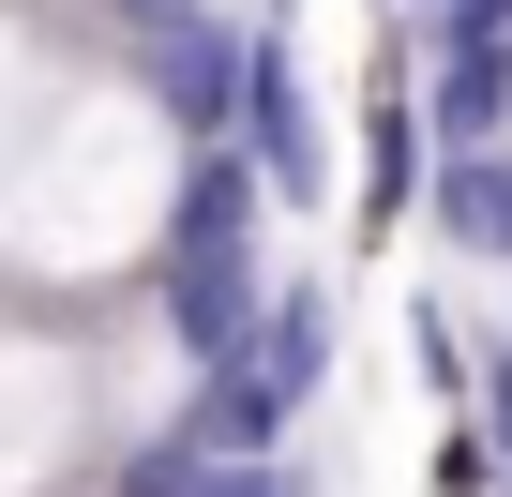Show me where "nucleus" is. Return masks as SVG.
<instances>
[{
  "label": "nucleus",
  "instance_id": "nucleus-1",
  "mask_svg": "<svg viewBox=\"0 0 512 497\" xmlns=\"http://www.w3.org/2000/svg\"><path fill=\"white\" fill-rule=\"evenodd\" d=\"M256 151L226 136V151H181V196H166V272H151V302H166V347L211 377V362H256V317H272V287L287 272H256Z\"/></svg>",
  "mask_w": 512,
  "mask_h": 497
},
{
  "label": "nucleus",
  "instance_id": "nucleus-2",
  "mask_svg": "<svg viewBox=\"0 0 512 497\" xmlns=\"http://www.w3.org/2000/svg\"><path fill=\"white\" fill-rule=\"evenodd\" d=\"M241 151L272 181V211H332V121H317V76L287 46V16H256V61H241Z\"/></svg>",
  "mask_w": 512,
  "mask_h": 497
},
{
  "label": "nucleus",
  "instance_id": "nucleus-3",
  "mask_svg": "<svg viewBox=\"0 0 512 497\" xmlns=\"http://www.w3.org/2000/svg\"><path fill=\"white\" fill-rule=\"evenodd\" d=\"M241 61H256V16H211V0H181L166 31H136V76H151V106H166L181 151L241 136Z\"/></svg>",
  "mask_w": 512,
  "mask_h": 497
},
{
  "label": "nucleus",
  "instance_id": "nucleus-4",
  "mask_svg": "<svg viewBox=\"0 0 512 497\" xmlns=\"http://www.w3.org/2000/svg\"><path fill=\"white\" fill-rule=\"evenodd\" d=\"M422 181H437V121H422V76L392 61L377 106H362V241H392L422 211Z\"/></svg>",
  "mask_w": 512,
  "mask_h": 497
},
{
  "label": "nucleus",
  "instance_id": "nucleus-5",
  "mask_svg": "<svg viewBox=\"0 0 512 497\" xmlns=\"http://www.w3.org/2000/svg\"><path fill=\"white\" fill-rule=\"evenodd\" d=\"M422 226L452 241L467 272H512V136H482V151H437V181H422Z\"/></svg>",
  "mask_w": 512,
  "mask_h": 497
},
{
  "label": "nucleus",
  "instance_id": "nucleus-6",
  "mask_svg": "<svg viewBox=\"0 0 512 497\" xmlns=\"http://www.w3.org/2000/svg\"><path fill=\"white\" fill-rule=\"evenodd\" d=\"M166 422H181L196 452H287V422H302V407H287L272 377H256V362H211V377H196Z\"/></svg>",
  "mask_w": 512,
  "mask_h": 497
},
{
  "label": "nucleus",
  "instance_id": "nucleus-7",
  "mask_svg": "<svg viewBox=\"0 0 512 497\" xmlns=\"http://www.w3.org/2000/svg\"><path fill=\"white\" fill-rule=\"evenodd\" d=\"M256 377H272L287 407H317V392H332V287H317V272H287V287H272V317H256Z\"/></svg>",
  "mask_w": 512,
  "mask_h": 497
},
{
  "label": "nucleus",
  "instance_id": "nucleus-8",
  "mask_svg": "<svg viewBox=\"0 0 512 497\" xmlns=\"http://www.w3.org/2000/svg\"><path fill=\"white\" fill-rule=\"evenodd\" d=\"M407 362H422V392H437V407H452V422H467V407H482V347H467V317H452V302H437V287H422V302H407Z\"/></svg>",
  "mask_w": 512,
  "mask_h": 497
},
{
  "label": "nucleus",
  "instance_id": "nucleus-9",
  "mask_svg": "<svg viewBox=\"0 0 512 497\" xmlns=\"http://www.w3.org/2000/svg\"><path fill=\"white\" fill-rule=\"evenodd\" d=\"M422 497H512V452L482 437V407H467V422H437V467H422Z\"/></svg>",
  "mask_w": 512,
  "mask_h": 497
},
{
  "label": "nucleus",
  "instance_id": "nucleus-10",
  "mask_svg": "<svg viewBox=\"0 0 512 497\" xmlns=\"http://www.w3.org/2000/svg\"><path fill=\"white\" fill-rule=\"evenodd\" d=\"M106 16H121V31H166V16H181V0H106Z\"/></svg>",
  "mask_w": 512,
  "mask_h": 497
},
{
  "label": "nucleus",
  "instance_id": "nucleus-11",
  "mask_svg": "<svg viewBox=\"0 0 512 497\" xmlns=\"http://www.w3.org/2000/svg\"><path fill=\"white\" fill-rule=\"evenodd\" d=\"M407 16H437V0H407Z\"/></svg>",
  "mask_w": 512,
  "mask_h": 497
}]
</instances>
